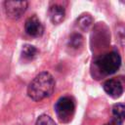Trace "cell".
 I'll use <instances>...</instances> for the list:
<instances>
[{
	"label": "cell",
	"mask_w": 125,
	"mask_h": 125,
	"mask_svg": "<svg viewBox=\"0 0 125 125\" xmlns=\"http://www.w3.org/2000/svg\"><path fill=\"white\" fill-rule=\"evenodd\" d=\"M55 89V79L51 73L47 71L40 72L37 74L27 87L28 97L35 101L39 102L46 98H49Z\"/></svg>",
	"instance_id": "1"
},
{
	"label": "cell",
	"mask_w": 125,
	"mask_h": 125,
	"mask_svg": "<svg viewBox=\"0 0 125 125\" xmlns=\"http://www.w3.org/2000/svg\"><path fill=\"white\" fill-rule=\"evenodd\" d=\"M96 64L104 74H112L117 71L121 65V58L116 52H109L98 58Z\"/></svg>",
	"instance_id": "2"
},
{
	"label": "cell",
	"mask_w": 125,
	"mask_h": 125,
	"mask_svg": "<svg viewBox=\"0 0 125 125\" xmlns=\"http://www.w3.org/2000/svg\"><path fill=\"white\" fill-rule=\"evenodd\" d=\"M75 109L74 101L70 97L60 98L55 104V112L62 123H67L71 120Z\"/></svg>",
	"instance_id": "3"
},
{
	"label": "cell",
	"mask_w": 125,
	"mask_h": 125,
	"mask_svg": "<svg viewBox=\"0 0 125 125\" xmlns=\"http://www.w3.org/2000/svg\"><path fill=\"white\" fill-rule=\"evenodd\" d=\"M28 3L26 1L8 0L4 2V9L7 17L12 20H19L26 11Z\"/></svg>",
	"instance_id": "4"
},
{
	"label": "cell",
	"mask_w": 125,
	"mask_h": 125,
	"mask_svg": "<svg viewBox=\"0 0 125 125\" xmlns=\"http://www.w3.org/2000/svg\"><path fill=\"white\" fill-rule=\"evenodd\" d=\"M24 29L25 32L32 37H39L44 32L43 24L36 16H31L26 20L24 24Z\"/></svg>",
	"instance_id": "5"
},
{
	"label": "cell",
	"mask_w": 125,
	"mask_h": 125,
	"mask_svg": "<svg viewBox=\"0 0 125 125\" xmlns=\"http://www.w3.org/2000/svg\"><path fill=\"white\" fill-rule=\"evenodd\" d=\"M104 90L113 99L119 98L123 93V86L117 79H108L104 83Z\"/></svg>",
	"instance_id": "6"
},
{
	"label": "cell",
	"mask_w": 125,
	"mask_h": 125,
	"mask_svg": "<svg viewBox=\"0 0 125 125\" xmlns=\"http://www.w3.org/2000/svg\"><path fill=\"white\" fill-rule=\"evenodd\" d=\"M49 17L53 23L59 24L63 21L65 17V11L64 8L59 4H54L49 9Z\"/></svg>",
	"instance_id": "7"
},
{
	"label": "cell",
	"mask_w": 125,
	"mask_h": 125,
	"mask_svg": "<svg viewBox=\"0 0 125 125\" xmlns=\"http://www.w3.org/2000/svg\"><path fill=\"white\" fill-rule=\"evenodd\" d=\"M112 122L115 125H120L125 120V104H115L112 107Z\"/></svg>",
	"instance_id": "8"
},
{
	"label": "cell",
	"mask_w": 125,
	"mask_h": 125,
	"mask_svg": "<svg viewBox=\"0 0 125 125\" xmlns=\"http://www.w3.org/2000/svg\"><path fill=\"white\" fill-rule=\"evenodd\" d=\"M93 23V18L88 15V14H84L81 15L78 19H77V25L80 29L82 30H88L90 28V26Z\"/></svg>",
	"instance_id": "9"
},
{
	"label": "cell",
	"mask_w": 125,
	"mask_h": 125,
	"mask_svg": "<svg viewBox=\"0 0 125 125\" xmlns=\"http://www.w3.org/2000/svg\"><path fill=\"white\" fill-rule=\"evenodd\" d=\"M21 55H22V57H23L24 59H26V60H32V59H34V58L36 57V55H37V49H36L34 46H32V45L26 44V45H24V46L22 47Z\"/></svg>",
	"instance_id": "10"
},
{
	"label": "cell",
	"mask_w": 125,
	"mask_h": 125,
	"mask_svg": "<svg viewBox=\"0 0 125 125\" xmlns=\"http://www.w3.org/2000/svg\"><path fill=\"white\" fill-rule=\"evenodd\" d=\"M83 43V37L79 33H74L69 38V45L72 48H79Z\"/></svg>",
	"instance_id": "11"
},
{
	"label": "cell",
	"mask_w": 125,
	"mask_h": 125,
	"mask_svg": "<svg viewBox=\"0 0 125 125\" xmlns=\"http://www.w3.org/2000/svg\"><path fill=\"white\" fill-rule=\"evenodd\" d=\"M35 125H57V124L52 119V117H50L47 114H42L37 118Z\"/></svg>",
	"instance_id": "12"
},
{
	"label": "cell",
	"mask_w": 125,
	"mask_h": 125,
	"mask_svg": "<svg viewBox=\"0 0 125 125\" xmlns=\"http://www.w3.org/2000/svg\"><path fill=\"white\" fill-rule=\"evenodd\" d=\"M116 34H117L118 40L119 41H122V44L124 45L125 44V27L123 25L118 26L117 27V31H116Z\"/></svg>",
	"instance_id": "13"
},
{
	"label": "cell",
	"mask_w": 125,
	"mask_h": 125,
	"mask_svg": "<svg viewBox=\"0 0 125 125\" xmlns=\"http://www.w3.org/2000/svg\"><path fill=\"white\" fill-rule=\"evenodd\" d=\"M104 125H115L113 122H111V123H107V124H104Z\"/></svg>",
	"instance_id": "14"
}]
</instances>
